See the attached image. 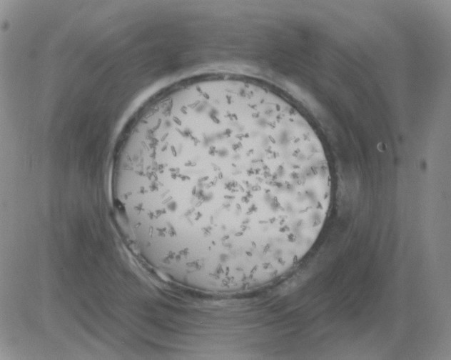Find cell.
I'll return each mask as SVG.
<instances>
[{
  "mask_svg": "<svg viewBox=\"0 0 451 360\" xmlns=\"http://www.w3.org/2000/svg\"><path fill=\"white\" fill-rule=\"evenodd\" d=\"M126 234L174 285L211 295L278 281L318 238L331 200L322 143L250 79L181 82L136 119L116 174Z\"/></svg>",
  "mask_w": 451,
  "mask_h": 360,
  "instance_id": "1",
  "label": "cell"
}]
</instances>
